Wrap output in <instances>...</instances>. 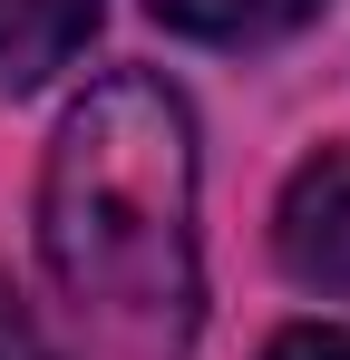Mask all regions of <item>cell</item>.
<instances>
[{"instance_id": "4", "label": "cell", "mask_w": 350, "mask_h": 360, "mask_svg": "<svg viewBox=\"0 0 350 360\" xmlns=\"http://www.w3.org/2000/svg\"><path fill=\"white\" fill-rule=\"evenodd\" d=\"M166 30L185 39H214V49H253V39H283L311 0H146Z\"/></svg>"}, {"instance_id": "1", "label": "cell", "mask_w": 350, "mask_h": 360, "mask_svg": "<svg viewBox=\"0 0 350 360\" xmlns=\"http://www.w3.org/2000/svg\"><path fill=\"white\" fill-rule=\"evenodd\" d=\"M39 263L78 360H185L205 321L195 263V117L166 78L117 68L49 136Z\"/></svg>"}, {"instance_id": "3", "label": "cell", "mask_w": 350, "mask_h": 360, "mask_svg": "<svg viewBox=\"0 0 350 360\" xmlns=\"http://www.w3.org/2000/svg\"><path fill=\"white\" fill-rule=\"evenodd\" d=\"M98 20H108V0H0V88L10 98L49 88L98 39Z\"/></svg>"}, {"instance_id": "5", "label": "cell", "mask_w": 350, "mask_h": 360, "mask_svg": "<svg viewBox=\"0 0 350 360\" xmlns=\"http://www.w3.org/2000/svg\"><path fill=\"white\" fill-rule=\"evenodd\" d=\"M0 360H49V341H39V321L20 311V302L0 292Z\"/></svg>"}, {"instance_id": "2", "label": "cell", "mask_w": 350, "mask_h": 360, "mask_svg": "<svg viewBox=\"0 0 350 360\" xmlns=\"http://www.w3.org/2000/svg\"><path fill=\"white\" fill-rule=\"evenodd\" d=\"M273 253L302 292L350 302V146H321L292 166L283 205H273Z\"/></svg>"}, {"instance_id": "6", "label": "cell", "mask_w": 350, "mask_h": 360, "mask_svg": "<svg viewBox=\"0 0 350 360\" xmlns=\"http://www.w3.org/2000/svg\"><path fill=\"white\" fill-rule=\"evenodd\" d=\"M263 360H350V331H283Z\"/></svg>"}]
</instances>
